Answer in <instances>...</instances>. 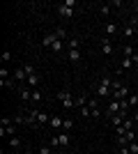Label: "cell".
Masks as SVG:
<instances>
[{"instance_id":"6da1fadb","label":"cell","mask_w":138,"mask_h":154,"mask_svg":"<svg viewBox=\"0 0 138 154\" xmlns=\"http://www.w3.org/2000/svg\"><path fill=\"white\" fill-rule=\"evenodd\" d=\"M58 99L62 101V106H65V108H74V106H76V99H74L67 90H60V92H58Z\"/></svg>"},{"instance_id":"7a4b0ae2","label":"cell","mask_w":138,"mask_h":154,"mask_svg":"<svg viewBox=\"0 0 138 154\" xmlns=\"http://www.w3.org/2000/svg\"><path fill=\"white\" fill-rule=\"evenodd\" d=\"M69 143H72V138H69L67 134H62V136H53V138H51V145H53V147H67Z\"/></svg>"},{"instance_id":"3957f363","label":"cell","mask_w":138,"mask_h":154,"mask_svg":"<svg viewBox=\"0 0 138 154\" xmlns=\"http://www.w3.org/2000/svg\"><path fill=\"white\" fill-rule=\"evenodd\" d=\"M118 113H122V101L113 99V101L108 103V108H106V115H108V117H113V115H118Z\"/></svg>"},{"instance_id":"277c9868","label":"cell","mask_w":138,"mask_h":154,"mask_svg":"<svg viewBox=\"0 0 138 154\" xmlns=\"http://www.w3.org/2000/svg\"><path fill=\"white\" fill-rule=\"evenodd\" d=\"M129 94H131V90H129L127 85H122V88H120L118 92H113V97H111V99H118V101H122V99H127Z\"/></svg>"},{"instance_id":"5b68a950","label":"cell","mask_w":138,"mask_h":154,"mask_svg":"<svg viewBox=\"0 0 138 154\" xmlns=\"http://www.w3.org/2000/svg\"><path fill=\"white\" fill-rule=\"evenodd\" d=\"M55 39H58V37H55V32H46L44 37H41V46H46V48H51Z\"/></svg>"},{"instance_id":"8992f818","label":"cell","mask_w":138,"mask_h":154,"mask_svg":"<svg viewBox=\"0 0 138 154\" xmlns=\"http://www.w3.org/2000/svg\"><path fill=\"white\" fill-rule=\"evenodd\" d=\"M12 76H14V81H21V83H26V81H28V74H26V69H23V67H19Z\"/></svg>"},{"instance_id":"52a82bcc","label":"cell","mask_w":138,"mask_h":154,"mask_svg":"<svg viewBox=\"0 0 138 154\" xmlns=\"http://www.w3.org/2000/svg\"><path fill=\"white\" fill-rule=\"evenodd\" d=\"M58 14H60V16H62V19H72V14H74V9H69V7H67L65 2H62V5L58 7Z\"/></svg>"},{"instance_id":"ba28073f","label":"cell","mask_w":138,"mask_h":154,"mask_svg":"<svg viewBox=\"0 0 138 154\" xmlns=\"http://www.w3.org/2000/svg\"><path fill=\"white\" fill-rule=\"evenodd\" d=\"M97 97H113V90L99 83V85H97Z\"/></svg>"},{"instance_id":"9c48e42d","label":"cell","mask_w":138,"mask_h":154,"mask_svg":"<svg viewBox=\"0 0 138 154\" xmlns=\"http://www.w3.org/2000/svg\"><path fill=\"white\" fill-rule=\"evenodd\" d=\"M101 51H104V55H111V53H113V46H111V39H108V37L101 39Z\"/></svg>"},{"instance_id":"30bf717a","label":"cell","mask_w":138,"mask_h":154,"mask_svg":"<svg viewBox=\"0 0 138 154\" xmlns=\"http://www.w3.org/2000/svg\"><path fill=\"white\" fill-rule=\"evenodd\" d=\"M62 122H65V120H62L60 115H51V120H48V124H51L53 129H60V127H62Z\"/></svg>"},{"instance_id":"8fae6325","label":"cell","mask_w":138,"mask_h":154,"mask_svg":"<svg viewBox=\"0 0 138 154\" xmlns=\"http://www.w3.org/2000/svg\"><path fill=\"white\" fill-rule=\"evenodd\" d=\"M28 85H30V88H37V85L41 83L39 81V74H32V76H28V81H26Z\"/></svg>"},{"instance_id":"7c38bea8","label":"cell","mask_w":138,"mask_h":154,"mask_svg":"<svg viewBox=\"0 0 138 154\" xmlns=\"http://www.w3.org/2000/svg\"><path fill=\"white\" fill-rule=\"evenodd\" d=\"M133 67V60L131 58H122V62H120V69L124 71V69H131Z\"/></svg>"},{"instance_id":"4fadbf2b","label":"cell","mask_w":138,"mask_h":154,"mask_svg":"<svg viewBox=\"0 0 138 154\" xmlns=\"http://www.w3.org/2000/svg\"><path fill=\"white\" fill-rule=\"evenodd\" d=\"M87 101H90V99H87L85 94H81L78 99H76V108H85V106H87Z\"/></svg>"},{"instance_id":"5bb4252c","label":"cell","mask_w":138,"mask_h":154,"mask_svg":"<svg viewBox=\"0 0 138 154\" xmlns=\"http://www.w3.org/2000/svg\"><path fill=\"white\" fill-rule=\"evenodd\" d=\"M62 46H65V42L55 39V42H53V46H51V51H53V53H62Z\"/></svg>"},{"instance_id":"9a60e30c","label":"cell","mask_w":138,"mask_h":154,"mask_svg":"<svg viewBox=\"0 0 138 154\" xmlns=\"http://www.w3.org/2000/svg\"><path fill=\"white\" fill-rule=\"evenodd\" d=\"M69 60H72V62H81V51H78V48L69 51Z\"/></svg>"},{"instance_id":"2e32d148","label":"cell","mask_w":138,"mask_h":154,"mask_svg":"<svg viewBox=\"0 0 138 154\" xmlns=\"http://www.w3.org/2000/svg\"><path fill=\"white\" fill-rule=\"evenodd\" d=\"M9 147H14V149L21 147V138L19 136H12V138H9Z\"/></svg>"},{"instance_id":"e0dca14e","label":"cell","mask_w":138,"mask_h":154,"mask_svg":"<svg viewBox=\"0 0 138 154\" xmlns=\"http://www.w3.org/2000/svg\"><path fill=\"white\" fill-rule=\"evenodd\" d=\"M127 101H129V106H133V108H138V94H136V92L127 97Z\"/></svg>"},{"instance_id":"ac0fdd59","label":"cell","mask_w":138,"mask_h":154,"mask_svg":"<svg viewBox=\"0 0 138 154\" xmlns=\"http://www.w3.org/2000/svg\"><path fill=\"white\" fill-rule=\"evenodd\" d=\"M136 30H138L136 26H127L122 32H124V37H133V35H136Z\"/></svg>"},{"instance_id":"d6986e66","label":"cell","mask_w":138,"mask_h":154,"mask_svg":"<svg viewBox=\"0 0 138 154\" xmlns=\"http://www.w3.org/2000/svg\"><path fill=\"white\" fill-rule=\"evenodd\" d=\"M65 44H67V48H69V51H74V48H78V39H76V37H74V39H67Z\"/></svg>"},{"instance_id":"ffe728a7","label":"cell","mask_w":138,"mask_h":154,"mask_svg":"<svg viewBox=\"0 0 138 154\" xmlns=\"http://www.w3.org/2000/svg\"><path fill=\"white\" fill-rule=\"evenodd\" d=\"M21 99H30V101H32V90H28V88H21Z\"/></svg>"},{"instance_id":"44dd1931","label":"cell","mask_w":138,"mask_h":154,"mask_svg":"<svg viewBox=\"0 0 138 154\" xmlns=\"http://www.w3.org/2000/svg\"><path fill=\"white\" fill-rule=\"evenodd\" d=\"M115 30H118V28L113 26V23H106V28H104V32H106V37H111V35H115Z\"/></svg>"},{"instance_id":"7402d4cb","label":"cell","mask_w":138,"mask_h":154,"mask_svg":"<svg viewBox=\"0 0 138 154\" xmlns=\"http://www.w3.org/2000/svg\"><path fill=\"white\" fill-rule=\"evenodd\" d=\"M53 32H55V37H58L60 42H65V39H67V32H65V28H58V30H53Z\"/></svg>"},{"instance_id":"603a6c76","label":"cell","mask_w":138,"mask_h":154,"mask_svg":"<svg viewBox=\"0 0 138 154\" xmlns=\"http://www.w3.org/2000/svg\"><path fill=\"white\" fill-rule=\"evenodd\" d=\"M12 124H14V117H2V120H0V127H12Z\"/></svg>"},{"instance_id":"cb8c5ba5","label":"cell","mask_w":138,"mask_h":154,"mask_svg":"<svg viewBox=\"0 0 138 154\" xmlns=\"http://www.w3.org/2000/svg\"><path fill=\"white\" fill-rule=\"evenodd\" d=\"M129 152H131V154H138V140H131V143H129Z\"/></svg>"},{"instance_id":"d4e9b609","label":"cell","mask_w":138,"mask_h":154,"mask_svg":"<svg viewBox=\"0 0 138 154\" xmlns=\"http://www.w3.org/2000/svg\"><path fill=\"white\" fill-rule=\"evenodd\" d=\"M122 53H124V58H131V55H133V48H131V46H124Z\"/></svg>"},{"instance_id":"484cf974","label":"cell","mask_w":138,"mask_h":154,"mask_svg":"<svg viewBox=\"0 0 138 154\" xmlns=\"http://www.w3.org/2000/svg\"><path fill=\"white\" fill-rule=\"evenodd\" d=\"M81 115H83V117H92V110H90V106H85V108H81Z\"/></svg>"},{"instance_id":"4316f807","label":"cell","mask_w":138,"mask_h":154,"mask_svg":"<svg viewBox=\"0 0 138 154\" xmlns=\"http://www.w3.org/2000/svg\"><path fill=\"white\" fill-rule=\"evenodd\" d=\"M72 127H74V120H65V122H62V129H65V131H69Z\"/></svg>"},{"instance_id":"83f0119b","label":"cell","mask_w":138,"mask_h":154,"mask_svg":"<svg viewBox=\"0 0 138 154\" xmlns=\"http://www.w3.org/2000/svg\"><path fill=\"white\" fill-rule=\"evenodd\" d=\"M23 69H26V74H28V76H32V74H37V71H35V67H32V64H26Z\"/></svg>"},{"instance_id":"f1b7e54d","label":"cell","mask_w":138,"mask_h":154,"mask_svg":"<svg viewBox=\"0 0 138 154\" xmlns=\"http://www.w3.org/2000/svg\"><path fill=\"white\" fill-rule=\"evenodd\" d=\"M0 60H2V62H9V60H12V53H9V51H5L2 55H0Z\"/></svg>"},{"instance_id":"f546056e","label":"cell","mask_w":138,"mask_h":154,"mask_svg":"<svg viewBox=\"0 0 138 154\" xmlns=\"http://www.w3.org/2000/svg\"><path fill=\"white\" fill-rule=\"evenodd\" d=\"M14 81H9V78H5V81H0V88H12Z\"/></svg>"},{"instance_id":"4dcf8cb0","label":"cell","mask_w":138,"mask_h":154,"mask_svg":"<svg viewBox=\"0 0 138 154\" xmlns=\"http://www.w3.org/2000/svg\"><path fill=\"white\" fill-rule=\"evenodd\" d=\"M115 136H118V138H120V136H127V129L124 127H118V129H115Z\"/></svg>"},{"instance_id":"1f68e13d","label":"cell","mask_w":138,"mask_h":154,"mask_svg":"<svg viewBox=\"0 0 138 154\" xmlns=\"http://www.w3.org/2000/svg\"><path fill=\"white\" fill-rule=\"evenodd\" d=\"M108 12H111V7H108V5H104L101 9H99V14H101V16H108Z\"/></svg>"},{"instance_id":"d6a6232c","label":"cell","mask_w":138,"mask_h":154,"mask_svg":"<svg viewBox=\"0 0 138 154\" xmlns=\"http://www.w3.org/2000/svg\"><path fill=\"white\" fill-rule=\"evenodd\" d=\"M0 78H2V81H5V78H9V71H7L5 67H2V69H0Z\"/></svg>"},{"instance_id":"836d02e7","label":"cell","mask_w":138,"mask_h":154,"mask_svg":"<svg viewBox=\"0 0 138 154\" xmlns=\"http://www.w3.org/2000/svg\"><path fill=\"white\" fill-rule=\"evenodd\" d=\"M87 106H90V110H94V108H99V106H97V99H90V101H87Z\"/></svg>"},{"instance_id":"e575fe53","label":"cell","mask_w":138,"mask_h":154,"mask_svg":"<svg viewBox=\"0 0 138 154\" xmlns=\"http://www.w3.org/2000/svg\"><path fill=\"white\" fill-rule=\"evenodd\" d=\"M41 99V94H39V90H32V101H39Z\"/></svg>"},{"instance_id":"d590c367","label":"cell","mask_w":138,"mask_h":154,"mask_svg":"<svg viewBox=\"0 0 138 154\" xmlns=\"http://www.w3.org/2000/svg\"><path fill=\"white\" fill-rule=\"evenodd\" d=\"M65 5L69 7V9H74V7H76V0H65Z\"/></svg>"},{"instance_id":"8d00e7d4","label":"cell","mask_w":138,"mask_h":154,"mask_svg":"<svg viewBox=\"0 0 138 154\" xmlns=\"http://www.w3.org/2000/svg\"><path fill=\"white\" fill-rule=\"evenodd\" d=\"M118 154H131V152H129V145H127V147H120Z\"/></svg>"},{"instance_id":"74e56055","label":"cell","mask_w":138,"mask_h":154,"mask_svg":"<svg viewBox=\"0 0 138 154\" xmlns=\"http://www.w3.org/2000/svg\"><path fill=\"white\" fill-rule=\"evenodd\" d=\"M51 152H53L51 147H39V154H51Z\"/></svg>"},{"instance_id":"f35d334b","label":"cell","mask_w":138,"mask_h":154,"mask_svg":"<svg viewBox=\"0 0 138 154\" xmlns=\"http://www.w3.org/2000/svg\"><path fill=\"white\" fill-rule=\"evenodd\" d=\"M131 60H133V64H138V53H133V55H131Z\"/></svg>"},{"instance_id":"ab89813d","label":"cell","mask_w":138,"mask_h":154,"mask_svg":"<svg viewBox=\"0 0 138 154\" xmlns=\"http://www.w3.org/2000/svg\"><path fill=\"white\" fill-rule=\"evenodd\" d=\"M133 12H136V19H138V2L133 5Z\"/></svg>"},{"instance_id":"60d3db41","label":"cell","mask_w":138,"mask_h":154,"mask_svg":"<svg viewBox=\"0 0 138 154\" xmlns=\"http://www.w3.org/2000/svg\"><path fill=\"white\" fill-rule=\"evenodd\" d=\"M133 122H138V110H136V115H133Z\"/></svg>"},{"instance_id":"b9f144b4","label":"cell","mask_w":138,"mask_h":154,"mask_svg":"<svg viewBox=\"0 0 138 154\" xmlns=\"http://www.w3.org/2000/svg\"><path fill=\"white\" fill-rule=\"evenodd\" d=\"M51 154H60V152H58V149H53V152H51Z\"/></svg>"},{"instance_id":"7bdbcfd3","label":"cell","mask_w":138,"mask_h":154,"mask_svg":"<svg viewBox=\"0 0 138 154\" xmlns=\"http://www.w3.org/2000/svg\"><path fill=\"white\" fill-rule=\"evenodd\" d=\"M136 140H138V131H136Z\"/></svg>"},{"instance_id":"ee69618b","label":"cell","mask_w":138,"mask_h":154,"mask_svg":"<svg viewBox=\"0 0 138 154\" xmlns=\"http://www.w3.org/2000/svg\"><path fill=\"white\" fill-rule=\"evenodd\" d=\"M136 71H138V64H136Z\"/></svg>"},{"instance_id":"f6af8a7d","label":"cell","mask_w":138,"mask_h":154,"mask_svg":"<svg viewBox=\"0 0 138 154\" xmlns=\"http://www.w3.org/2000/svg\"><path fill=\"white\" fill-rule=\"evenodd\" d=\"M136 94H138V88H136Z\"/></svg>"}]
</instances>
